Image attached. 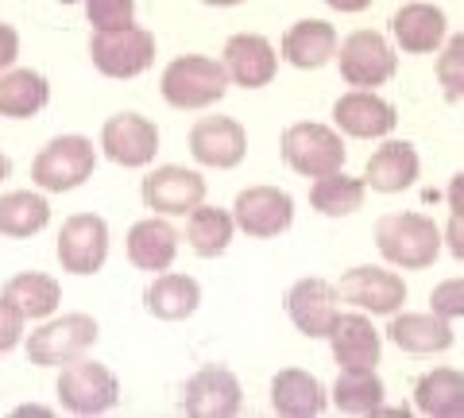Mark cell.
<instances>
[{
	"label": "cell",
	"mask_w": 464,
	"mask_h": 418,
	"mask_svg": "<svg viewBox=\"0 0 464 418\" xmlns=\"http://www.w3.org/2000/svg\"><path fill=\"white\" fill-rule=\"evenodd\" d=\"M232 221L252 240L283 237L295 225V198L279 190V186H248L232 201Z\"/></svg>",
	"instance_id": "obj_10"
},
{
	"label": "cell",
	"mask_w": 464,
	"mask_h": 418,
	"mask_svg": "<svg viewBox=\"0 0 464 418\" xmlns=\"http://www.w3.org/2000/svg\"><path fill=\"white\" fill-rule=\"evenodd\" d=\"M190 155L201 167L232 170L248 155V132L237 117H201L190 128Z\"/></svg>",
	"instance_id": "obj_16"
},
{
	"label": "cell",
	"mask_w": 464,
	"mask_h": 418,
	"mask_svg": "<svg viewBox=\"0 0 464 418\" xmlns=\"http://www.w3.org/2000/svg\"><path fill=\"white\" fill-rule=\"evenodd\" d=\"M16 414H51V411L39 407V403H24V407H16Z\"/></svg>",
	"instance_id": "obj_42"
},
{
	"label": "cell",
	"mask_w": 464,
	"mask_h": 418,
	"mask_svg": "<svg viewBox=\"0 0 464 418\" xmlns=\"http://www.w3.org/2000/svg\"><path fill=\"white\" fill-rule=\"evenodd\" d=\"M337 27L325 24V20H298L286 27V35L279 43V54L298 66V70H322L325 63H333L337 54Z\"/></svg>",
	"instance_id": "obj_25"
},
{
	"label": "cell",
	"mask_w": 464,
	"mask_h": 418,
	"mask_svg": "<svg viewBox=\"0 0 464 418\" xmlns=\"http://www.w3.org/2000/svg\"><path fill=\"white\" fill-rule=\"evenodd\" d=\"M430 310L441 314L445 322L464 318V279H445L430 291Z\"/></svg>",
	"instance_id": "obj_36"
},
{
	"label": "cell",
	"mask_w": 464,
	"mask_h": 418,
	"mask_svg": "<svg viewBox=\"0 0 464 418\" xmlns=\"http://www.w3.org/2000/svg\"><path fill=\"white\" fill-rule=\"evenodd\" d=\"M201 5H209V8H237V5H244V0H201Z\"/></svg>",
	"instance_id": "obj_43"
},
{
	"label": "cell",
	"mask_w": 464,
	"mask_h": 418,
	"mask_svg": "<svg viewBox=\"0 0 464 418\" xmlns=\"http://www.w3.org/2000/svg\"><path fill=\"white\" fill-rule=\"evenodd\" d=\"M232 237H237V221H232V209L221 206H194L186 213V244L194 248V256L201 259H217L228 252Z\"/></svg>",
	"instance_id": "obj_28"
},
{
	"label": "cell",
	"mask_w": 464,
	"mask_h": 418,
	"mask_svg": "<svg viewBox=\"0 0 464 418\" xmlns=\"http://www.w3.org/2000/svg\"><path fill=\"white\" fill-rule=\"evenodd\" d=\"M58 264L70 276H97L109 259V221L97 213H74L58 233Z\"/></svg>",
	"instance_id": "obj_11"
},
{
	"label": "cell",
	"mask_w": 464,
	"mask_h": 418,
	"mask_svg": "<svg viewBox=\"0 0 464 418\" xmlns=\"http://www.w3.org/2000/svg\"><path fill=\"white\" fill-rule=\"evenodd\" d=\"M325 387L302 368H283L271 380V407L283 418H317L325 411Z\"/></svg>",
	"instance_id": "obj_26"
},
{
	"label": "cell",
	"mask_w": 464,
	"mask_h": 418,
	"mask_svg": "<svg viewBox=\"0 0 464 418\" xmlns=\"http://www.w3.org/2000/svg\"><path fill=\"white\" fill-rule=\"evenodd\" d=\"M445 198H449V209H453L457 218H464V170H457V175H453V182H449Z\"/></svg>",
	"instance_id": "obj_40"
},
{
	"label": "cell",
	"mask_w": 464,
	"mask_h": 418,
	"mask_svg": "<svg viewBox=\"0 0 464 418\" xmlns=\"http://www.w3.org/2000/svg\"><path fill=\"white\" fill-rule=\"evenodd\" d=\"M364 194H368L364 179L344 175V167L310 182V206L322 213V218H348V213H356L364 206Z\"/></svg>",
	"instance_id": "obj_33"
},
{
	"label": "cell",
	"mask_w": 464,
	"mask_h": 418,
	"mask_svg": "<svg viewBox=\"0 0 464 418\" xmlns=\"http://www.w3.org/2000/svg\"><path fill=\"white\" fill-rule=\"evenodd\" d=\"M140 198L159 218H186L194 206L206 201V179L190 167L163 163V167L148 170V179L140 186Z\"/></svg>",
	"instance_id": "obj_12"
},
{
	"label": "cell",
	"mask_w": 464,
	"mask_h": 418,
	"mask_svg": "<svg viewBox=\"0 0 464 418\" xmlns=\"http://www.w3.org/2000/svg\"><path fill=\"white\" fill-rule=\"evenodd\" d=\"M16 59H20V32L0 20V74H5L8 66H16Z\"/></svg>",
	"instance_id": "obj_38"
},
{
	"label": "cell",
	"mask_w": 464,
	"mask_h": 418,
	"mask_svg": "<svg viewBox=\"0 0 464 418\" xmlns=\"http://www.w3.org/2000/svg\"><path fill=\"white\" fill-rule=\"evenodd\" d=\"M179 228H174L167 218H159V213H151V218L136 221L132 228H128V264H132L136 271H167L174 264V256H179Z\"/></svg>",
	"instance_id": "obj_20"
},
{
	"label": "cell",
	"mask_w": 464,
	"mask_h": 418,
	"mask_svg": "<svg viewBox=\"0 0 464 418\" xmlns=\"http://www.w3.org/2000/svg\"><path fill=\"white\" fill-rule=\"evenodd\" d=\"M418 170H422V160H418L414 143L387 140L383 148L372 151L364 167V186H372L375 194H402L418 182Z\"/></svg>",
	"instance_id": "obj_22"
},
{
	"label": "cell",
	"mask_w": 464,
	"mask_h": 418,
	"mask_svg": "<svg viewBox=\"0 0 464 418\" xmlns=\"http://www.w3.org/2000/svg\"><path fill=\"white\" fill-rule=\"evenodd\" d=\"M85 16L93 32H116L136 24V0H85Z\"/></svg>",
	"instance_id": "obj_35"
},
{
	"label": "cell",
	"mask_w": 464,
	"mask_h": 418,
	"mask_svg": "<svg viewBox=\"0 0 464 418\" xmlns=\"http://www.w3.org/2000/svg\"><path fill=\"white\" fill-rule=\"evenodd\" d=\"M5 295L27 322H43L63 306V283L47 276V271H20V276L5 283Z\"/></svg>",
	"instance_id": "obj_29"
},
{
	"label": "cell",
	"mask_w": 464,
	"mask_h": 418,
	"mask_svg": "<svg viewBox=\"0 0 464 418\" xmlns=\"http://www.w3.org/2000/svg\"><path fill=\"white\" fill-rule=\"evenodd\" d=\"M159 93H163L170 109L198 112V109L217 105V101L228 93V74H225L221 59H209V54H179L174 63H167Z\"/></svg>",
	"instance_id": "obj_2"
},
{
	"label": "cell",
	"mask_w": 464,
	"mask_h": 418,
	"mask_svg": "<svg viewBox=\"0 0 464 418\" xmlns=\"http://www.w3.org/2000/svg\"><path fill=\"white\" fill-rule=\"evenodd\" d=\"M90 63L97 74H105L112 82L140 78L143 70H151V63H155V35L140 24L116 27V32H93L90 35Z\"/></svg>",
	"instance_id": "obj_7"
},
{
	"label": "cell",
	"mask_w": 464,
	"mask_h": 418,
	"mask_svg": "<svg viewBox=\"0 0 464 418\" xmlns=\"http://www.w3.org/2000/svg\"><path fill=\"white\" fill-rule=\"evenodd\" d=\"M24 326H27V318L16 306H12V298L0 291V356L12 353L24 341Z\"/></svg>",
	"instance_id": "obj_37"
},
{
	"label": "cell",
	"mask_w": 464,
	"mask_h": 418,
	"mask_svg": "<svg viewBox=\"0 0 464 418\" xmlns=\"http://www.w3.org/2000/svg\"><path fill=\"white\" fill-rule=\"evenodd\" d=\"M414 407L430 418H457L464 414V372L433 368L414 384Z\"/></svg>",
	"instance_id": "obj_31"
},
{
	"label": "cell",
	"mask_w": 464,
	"mask_h": 418,
	"mask_svg": "<svg viewBox=\"0 0 464 418\" xmlns=\"http://www.w3.org/2000/svg\"><path fill=\"white\" fill-rule=\"evenodd\" d=\"M387 337L399 345L402 353H414V356H433V353H445L453 349V322H445L441 314H406L395 310L391 314V326H387Z\"/></svg>",
	"instance_id": "obj_24"
},
{
	"label": "cell",
	"mask_w": 464,
	"mask_h": 418,
	"mask_svg": "<svg viewBox=\"0 0 464 418\" xmlns=\"http://www.w3.org/2000/svg\"><path fill=\"white\" fill-rule=\"evenodd\" d=\"M341 314V291L329 279H298L286 291V318L295 322L298 334L306 337H329L333 322Z\"/></svg>",
	"instance_id": "obj_18"
},
{
	"label": "cell",
	"mask_w": 464,
	"mask_h": 418,
	"mask_svg": "<svg viewBox=\"0 0 464 418\" xmlns=\"http://www.w3.org/2000/svg\"><path fill=\"white\" fill-rule=\"evenodd\" d=\"M325 341L333 349L337 368H375V365H380L383 337H380V329L372 326V318L364 310L337 314V322H333Z\"/></svg>",
	"instance_id": "obj_19"
},
{
	"label": "cell",
	"mask_w": 464,
	"mask_h": 418,
	"mask_svg": "<svg viewBox=\"0 0 464 418\" xmlns=\"http://www.w3.org/2000/svg\"><path fill=\"white\" fill-rule=\"evenodd\" d=\"M445 12L438 5H426V0H414V5H402L395 16H391V35H395L402 54H433L445 43Z\"/></svg>",
	"instance_id": "obj_21"
},
{
	"label": "cell",
	"mask_w": 464,
	"mask_h": 418,
	"mask_svg": "<svg viewBox=\"0 0 464 418\" xmlns=\"http://www.w3.org/2000/svg\"><path fill=\"white\" fill-rule=\"evenodd\" d=\"M383 380L375 368H341L333 384V407L341 414H380L383 411Z\"/></svg>",
	"instance_id": "obj_32"
},
{
	"label": "cell",
	"mask_w": 464,
	"mask_h": 418,
	"mask_svg": "<svg viewBox=\"0 0 464 418\" xmlns=\"http://www.w3.org/2000/svg\"><path fill=\"white\" fill-rule=\"evenodd\" d=\"M395 124H399L395 105L383 101L375 90H348L333 105V128L353 140H383L395 132Z\"/></svg>",
	"instance_id": "obj_17"
},
{
	"label": "cell",
	"mask_w": 464,
	"mask_h": 418,
	"mask_svg": "<svg viewBox=\"0 0 464 418\" xmlns=\"http://www.w3.org/2000/svg\"><path fill=\"white\" fill-rule=\"evenodd\" d=\"M244 407V387L237 372L225 365H201L190 380L182 384L179 411L190 418H232Z\"/></svg>",
	"instance_id": "obj_9"
},
{
	"label": "cell",
	"mask_w": 464,
	"mask_h": 418,
	"mask_svg": "<svg viewBox=\"0 0 464 418\" xmlns=\"http://www.w3.org/2000/svg\"><path fill=\"white\" fill-rule=\"evenodd\" d=\"M51 101V82L39 70L27 66H8L0 74V117L5 121H27L47 109Z\"/></svg>",
	"instance_id": "obj_27"
},
{
	"label": "cell",
	"mask_w": 464,
	"mask_h": 418,
	"mask_svg": "<svg viewBox=\"0 0 464 418\" xmlns=\"http://www.w3.org/2000/svg\"><path fill=\"white\" fill-rule=\"evenodd\" d=\"M333 12H344V16H353V12H364L372 8V0H325Z\"/></svg>",
	"instance_id": "obj_41"
},
{
	"label": "cell",
	"mask_w": 464,
	"mask_h": 418,
	"mask_svg": "<svg viewBox=\"0 0 464 418\" xmlns=\"http://www.w3.org/2000/svg\"><path fill=\"white\" fill-rule=\"evenodd\" d=\"M441 244L449 252H453V259H460L464 264V218H449V225H445V233H441Z\"/></svg>",
	"instance_id": "obj_39"
},
{
	"label": "cell",
	"mask_w": 464,
	"mask_h": 418,
	"mask_svg": "<svg viewBox=\"0 0 464 418\" xmlns=\"http://www.w3.org/2000/svg\"><path fill=\"white\" fill-rule=\"evenodd\" d=\"M341 298L348 306L364 310V314H383L391 318L395 310H402L406 302V283L399 271H387V267H348L341 283H337Z\"/></svg>",
	"instance_id": "obj_14"
},
{
	"label": "cell",
	"mask_w": 464,
	"mask_h": 418,
	"mask_svg": "<svg viewBox=\"0 0 464 418\" xmlns=\"http://www.w3.org/2000/svg\"><path fill=\"white\" fill-rule=\"evenodd\" d=\"M93 170H97L93 140L66 132L39 148V155L32 160V182L47 194H66V190H78V186L90 182Z\"/></svg>",
	"instance_id": "obj_3"
},
{
	"label": "cell",
	"mask_w": 464,
	"mask_h": 418,
	"mask_svg": "<svg viewBox=\"0 0 464 418\" xmlns=\"http://www.w3.org/2000/svg\"><path fill=\"white\" fill-rule=\"evenodd\" d=\"M101 326L90 314H63V318H43L35 334H27L24 353L35 368H63L70 360L85 356L97 345Z\"/></svg>",
	"instance_id": "obj_4"
},
{
	"label": "cell",
	"mask_w": 464,
	"mask_h": 418,
	"mask_svg": "<svg viewBox=\"0 0 464 418\" xmlns=\"http://www.w3.org/2000/svg\"><path fill=\"white\" fill-rule=\"evenodd\" d=\"M12 175V160H8V155L5 151H0V182H5Z\"/></svg>",
	"instance_id": "obj_44"
},
{
	"label": "cell",
	"mask_w": 464,
	"mask_h": 418,
	"mask_svg": "<svg viewBox=\"0 0 464 418\" xmlns=\"http://www.w3.org/2000/svg\"><path fill=\"white\" fill-rule=\"evenodd\" d=\"M333 59L341 63V78L353 85V90H375V85H387L395 78V47L380 35V32H353L337 43V54Z\"/></svg>",
	"instance_id": "obj_8"
},
{
	"label": "cell",
	"mask_w": 464,
	"mask_h": 418,
	"mask_svg": "<svg viewBox=\"0 0 464 418\" xmlns=\"http://www.w3.org/2000/svg\"><path fill=\"white\" fill-rule=\"evenodd\" d=\"M51 225V201L35 190H8L0 194V237L27 240Z\"/></svg>",
	"instance_id": "obj_30"
},
{
	"label": "cell",
	"mask_w": 464,
	"mask_h": 418,
	"mask_svg": "<svg viewBox=\"0 0 464 418\" xmlns=\"http://www.w3.org/2000/svg\"><path fill=\"white\" fill-rule=\"evenodd\" d=\"M143 306L159 322H186L201 306V287L194 276H182V271H155V279L143 291Z\"/></svg>",
	"instance_id": "obj_23"
},
{
	"label": "cell",
	"mask_w": 464,
	"mask_h": 418,
	"mask_svg": "<svg viewBox=\"0 0 464 418\" xmlns=\"http://www.w3.org/2000/svg\"><path fill=\"white\" fill-rule=\"evenodd\" d=\"M283 163L302 179H322L329 170H341L348 160V148L337 128L317 124V121H298L283 132Z\"/></svg>",
	"instance_id": "obj_6"
},
{
	"label": "cell",
	"mask_w": 464,
	"mask_h": 418,
	"mask_svg": "<svg viewBox=\"0 0 464 418\" xmlns=\"http://www.w3.org/2000/svg\"><path fill=\"white\" fill-rule=\"evenodd\" d=\"M58 403L70 411V414H109L116 403H121V380H116V372L109 365H101V360H90V353L70 360L58 372Z\"/></svg>",
	"instance_id": "obj_5"
},
{
	"label": "cell",
	"mask_w": 464,
	"mask_h": 418,
	"mask_svg": "<svg viewBox=\"0 0 464 418\" xmlns=\"http://www.w3.org/2000/svg\"><path fill=\"white\" fill-rule=\"evenodd\" d=\"M221 66L228 74V85H244V90H264L279 74V51L271 47L267 35L240 32L225 43Z\"/></svg>",
	"instance_id": "obj_15"
},
{
	"label": "cell",
	"mask_w": 464,
	"mask_h": 418,
	"mask_svg": "<svg viewBox=\"0 0 464 418\" xmlns=\"http://www.w3.org/2000/svg\"><path fill=\"white\" fill-rule=\"evenodd\" d=\"M375 248H380V256L391 267L422 271L441 256L445 244H441V228L433 225V218L406 209V213H383L375 221Z\"/></svg>",
	"instance_id": "obj_1"
},
{
	"label": "cell",
	"mask_w": 464,
	"mask_h": 418,
	"mask_svg": "<svg viewBox=\"0 0 464 418\" xmlns=\"http://www.w3.org/2000/svg\"><path fill=\"white\" fill-rule=\"evenodd\" d=\"M438 82L449 101H464V32L445 35L438 47Z\"/></svg>",
	"instance_id": "obj_34"
},
{
	"label": "cell",
	"mask_w": 464,
	"mask_h": 418,
	"mask_svg": "<svg viewBox=\"0 0 464 418\" xmlns=\"http://www.w3.org/2000/svg\"><path fill=\"white\" fill-rule=\"evenodd\" d=\"M101 151L105 160H112L116 167H128V170H140V167H151L155 163V151H159V128L155 121H148L143 112H116V117L105 121L101 128Z\"/></svg>",
	"instance_id": "obj_13"
}]
</instances>
